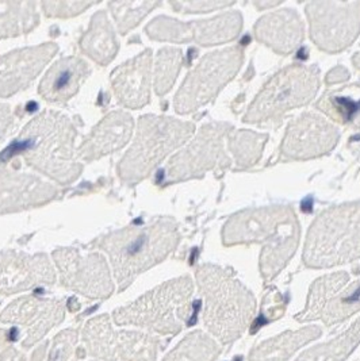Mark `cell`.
Masks as SVG:
<instances>
[{"label":"cell","instance_id":"f35d334b","mask_svg":"<svg viewBox=\"0 0 360 361\" xmlns=\"http://www.w3.org/2000/svg\"><path fill=\"white\" fill-rule=\"evenodd\" d=\"M232 3H222V1H174L171 6L176 8L180 13H206L213 11L215 8L228 7Z\"/></svg>","mask_w":360,"mask_h":361},{"label":"cell","instance_id":"44dd1931","mask_svg":"<svg viewBox=\"0 0 360 361\" xmlns=\"http://www.w3.org/2000/svg\"><path fill=\"white\" fill-rule=\"evenodd\" d=\"M91 75V66L80 57L57 60L40 82L38 92L49 103H66L73 98Z\"/></svg>","mask_w":360,"mask_h":361},{"label":"cell","instance_id":"d590c367","mask_svg":"<svg viewBox=\"0 0 360 361\" xmlns=\"http://www.w3.org/2000/svg\"><path fill=\"white\" fill-rule=\"evenodd\" d=\"M98 1H42L40 6L49 18H72L84 13Z\"/></svg>","mask_w":360,"mask_h":361},{"label":"cell","instance_id":"7402d4cb","mask_svg":"<svg viewBox=\"0 0 360 361\" xmlns=\"http://www.w3.org/2000/svg\"><path fill=\"white\" fill-rule=\"evenodd\" d=\"M259 41L280 54L296 49L304 39V23L293 10H279L259 19L255 27Z\"/></svg>","mask_w":360,"mask_h":361},{"label":"cell","instance_id":"277c9868","mask_svg":"<svg viewBox=\"0 0 360 361\" xmlns=\"http://www.w3.org/2000/svg\"><path fill=\"white\" fill-rule=\"evenodd\" d=\"M197 281L205 299L206 328L224 345L239 340L256 310L252 293L229 271L213 264H203L198 268Z\"/></svg>","mask_w":360,"mask_h":361},{"label":"cell","instance_id":"484cf974","mask_svg":"<svg viewBox=\"0 0 360 361\" xmlns=\"http://www.w3.org/2000/svg\"><path fill=\"white\" fill-rule=\"evenodd\" d=\"M38 3L0 1V38L30 33L40 23Z\"/></svg>","mask_w":360,"mask_h":361},{"label":"cell","instance_id":"30bf717a","mask_svg":"<svg viewBox=\"0 0 360 361\" xmlns=\"http://www.w3.org/2000/svg\"><path fill=\"white\" fill-rule=\"evenodd\" d=\"M240 47L217 50L205 56L186 78L175 97V110L188 114L209 103L234 78L243 63Z\"/></svg>","mask_w":360,"mask_h":361},{"label":"cell","instance_id":"74e56055","mask_svg":"<svg viewBox=\"0 0 360 361\" xmlns=\"http://www.w3.org/2000/svg\"><path fill=\"white\" fill-rule=\"evenodd\" d=\"M0 361H26L25 355L14 346L11 331L0 329Z\"/></svg>","mask_w":360,"mask_h":361},{"label":"cell","instance_id":"8fae6325","mask_svg":"<svg viewBox=\"0 0 360 361\" xmlns=\"http://www.w3.org/2000/svg\"><path fill=\"white\" fill-rule=\"evenodd\" d=\"M229 126L227 123L205 125L194 141L175 154L164 168L160 183L172 184L205 175L214 168H225L230 159L224 149V140Z\"/></svg>","mask_w":360,"mask_h":361},{"label":"cell","instance_id":"7bdbcfd3","mask_svg":"<svg viewBox=\"0 0 360 361\" xmlns=\"http://www.w3.org/2000/svg\"><path fill=\"white\" fill-rule=\"evenodd\" d=\"M92 361H97V360H92Z\"/></svg>","mask_w":360,"mask_h":361},{"label":"cell","instance_id":"83f0119b","mask_svg":"<svg viewBox=\"0 0 360 361\" xmlns=\"http://www.w3.org/2000/svg\"><path fill=\"white\" fill-rule=\"evenodd\" d=\"M348 283H349V275L347 272H335L316 280L311 284L305 310L296 314L295 319L299 322L320 319L321 312L325 307L328 300Z\"/></svg>","mask_w":360,"mask_h":361},{"label":"cell","instance_id":"e0dca14e","mask_svg":"<svg viewBox=\"0 0 360 361\" xmlns=\"http://www.w3.org/2000/svg\"><path fill=\"white\" fill-rule=\"evenodd\" d=\"M339 130L320 115L308 113L293 121L284 135L282 152L289 159L323 156L336 147Z\"/></svg>","mask_w":360,"mask_h":361},{"label":"cell","instance_id":"ac0fdd59","mask_svg":"<svg viewBox=\"0 0 360 361\" xmlns=\"http://www.w3.org/2000/svg\"><path fill=\"white\" fill-rule=\"evenodd\" d=\"M60 190L41 178L0 166V215L45 206Z\"/></svg>","mask_w":360,"mask_h":361},{"label":"cell","instance_id":"ffe728a7","mask_svg":"<svg viewBox=\"0 0 360 361\" xmlns=\"http://www.w3.org/2000/svg\"><path fill=\"white\" fill-rule=\"evenodd\" d=\"M133 130L134 121L129 113L112 111L84 138L78 149L79 160L92 163L124 148L129 142Z\"/></svg>","mask_w":360,"mask_h":361},{"label":"cell","instance_id":"1f68e13d","mask_svg":"<svg viewBox=\"0 0 360 361\" xmlns=\"http://www.w3.org/2000/svg\"><path fill=\"white\" fill-rule=\"evenodd\" d=\"M183 64V53L176 48L159 50L155 63V90L163 97L174 87Z\"/></svg>","mask_w":360,"mask_h":361},{"label":"cell","instance_id":"d4e9b609","mask_svg":"<svg viewBox=\"0 0 360 361\" xmlns=\"http://www.w3.org/2000/svg\"><path fill=\"white\" fill-rule=\"evenodd\" d=\"M243 27V17L237 11L222 14L220 17L197 20L190 23L191 41L209 47L225 44L234 39Z\"/></svg>","mask_w":360,"mask_h":361},{"label":"cell","instance_id":"836d02e7","mask_svg":"<svg viewBox=\"0 0 360 361\" xmlns=\"http://www.w3.org/2000/svg\"><path fill=\"white\" fill-rule=\"evenodd\" d=\"M265 140V134L252 132L232 133L229 137V148L236 157V163L240 166L255 164L260 157Z\"/></svg>","mask_w":360,"mask_h":361},{"label":"cell","instance_id":"603a6c76","mask_svg":"<svg viewBox=\"0 0 360 361\" xmlns=\"http://www.w3.org/2000/svg\"><path fill=\"white\" fill-rule=\"evenodd\" d=\"M80 49L99 66L110 64L118 54L119 42L104 10H99L91 18L88 29L80 39Z\"/></svg>","mask_w":360,"mask_h":361},{"label":"cell","instance_id":"b9f144b4","mask_svg":"<svg viewBox=\"0 0 360 361\" xmlns=\"http://www.w3.org/2000/svg\"><path fill=\"white\" fill-rule=\"evenodd\" d=\"M354 63L356 64V66H360V51L356 53V56L354 57Z\"/></svg>","mask_w":360,"mask_h":361},{"label":"cell","instance_id":"f1b7e54d","mask_svg":"<svg viewBox=\"0 0 360 361\" xmlns=\"http://www.w3.org/2000/svg\"><path fill=\"white\" fill-rule=\"evenodd\" d=\"M221 353L220 345L202 330L187 334L163 361H215Z\"/></svg>","mask_w":360,"mask_h":361},{"label":"cell","instance_id":"52a82bcc","mask_svg":"<svg viewBox=\"0 0 360 361\" xmlns=\"http://www.w3.org/2000/svg\"><path fill=\"white\" fill-rule=\"evenodd\" d=\"M360 259V203L336 206L311 225L304 250L311 268H330Z\"/></svg>","mask_w":360,"mask_h":361},{"label":"cell","instance_id":"7a4b0ae2","mask_svg":"<svg viewBox=\"0 0 360 361\" xmlns=\"http://www.w3.org/2000/svg\"><path fill=\"white\" fill-rule=\"evenodd\" d=\"M178 225L160 218L149 225H129L95 238L90 245L107 253L118 291H125L136 278L162 263L178 247Z\"/></svg>","mask_w":360,"mask_h":361},{"label":"cell","instance_id":"9a60e30c","mask_svg":"<svg viewBox=\"0 0 360 361\" xmlns=\"http://www.w3.org/2000/svg\"><path fill=\"white\" fill-rule=\"evenodd\" d=\"M56 283V271L45 253L0 250V294L14 295Z\"/></svg>","mask_w":360,"mask_h":361},{"label":"cell","instance_id":"9c48e42d","mask_svg":"<svg viewBox=\"0 0 360 361\" xmlns=\"http://www.w3.org/2000/svg\"><path fill=\"white\" fill-rule=\"evenodd\" d=\"M84 350L104 361H156L162 341L138 330H115L110 317L90 319L82 331Z\"/></svg>","mask_w":360,"mask_h":361},{"label":"cell","instance_id":"2e32d148","mask_svg":"<svg viewBox=\"0 0 360 361\" xmlns=\"http://www.w3.org/2000/svg\"><path fill=\"white\" fill-rule=\"evenodd\" d=\"M59 51L54 42L22 48L0 57V98L26 90Z\"/></svg>","mask_w":360,"mask_h":361},{"label":"cell","instance_id":"6da1fadb","mask_svg":"<svg viewBox=\"0 0 360 361\" xmlns=\"http://www.w3.org/2000/svg\"><path fill=\"white\" fill-rule=\"evenodd\" d=\"M78 128L68 115L45 111L32 119L0 161L20 156L26 164L59 184H71L83 171L75 148Z\"/></svg>","mask_w":360,"mask_h":361},{"label":"cell","instance_id":"ab89813d","mask_svg":"<svg viewBox=\"0 0 360 361\" xmlns=\"http://www.w3.org/2000/svg\"><path fill=\"white\" fill-rule=\"evenodd\" d=\"M14 123V114L10 104L0 103V141L10 132Z\"/></svg>","mask_w":360,"mask_h":361},{"label":"cell","instance_id":"cb8c5ba5","mask_svg":"<svg viewBox=\"0 0 360 361\" xmlns=\"http://www.w3.org/2000/svg\"><path fill=\"white\" fill-rule=\"evenodd\" d=\"M318 326H308L299 330H289L277 337L255 346L249 355L251 361H287L304 345L321 336Z\"/></svg>","mask_w":360,"mask_h":361},{"label":"cell","instance_id":"60d3db41","mask_svg":"<svg viewBox=\"0 0 360 361\" xmlns=\"http://www.w3.org/2000/svg\"><path fill=\"white\" fill-rule=\"evenodd\" d=\"M47 346H48L47 343H44L41 346H38V348H37V350L34 352L33 360L32 361H42L44 356H45V353H47Z\"/></svg>","mask_w":360,"mask_h":361},{"label":"cell","instance_id":"4dcf8cb0","mask_svg":"<svg viewBox=\"0 0 360 361\" xmlns=\"http://www.w3.org/2000/svg\"><path fill=\"white\" fill-rule=\"evenodd\" d=\"M358 312H360V280H355L344 286L328 300L320 319L328 326H332Z\"/></svg>","mask_w":360,"mask_h":361},{"label":"cell","instance_id":"5bb4252c","mask_svg":"<svg viewBox=\"0 0 360 361\" xmlns=\"http://www.w3.org/2000/svg\"><path fill=\"white\" fill-rule=\"evenodd\" d=\"M66 309L64 299L20 296L0 312V322L23 328L20 345L30 348L64 321Z\"/></svg>","mask_w":360,"mask_h":361},{"label":"cell","instance_id":"8d00e7d4","mask_svg":"<svg viewBox=\"0 0 360 361\" xmlns=\"http://www.w3.org/2000/svg\"><path fill=\"white\" fill-rule=\"evenodd\" d=\"M79 340V330L78 329H66L59 333L50 348L48 361H68L73 355L75 345Z\"/></svg>","mask_w":360,"mask_h":361},{"label":"cell","instance_id":"4316f807","mask_svg":"<svg viewBox=\"0 0 360 361\" xmlns=\"http://www.w3.org/2000/svg\"><path fill=\"white\" fill-rule=\"evenodd\" d=\"M360 344V318L336 338L316 345L295 361H345Z\"/></svg>","mask_w":360,"mask_h":361},{"label":"cell","instance_id":"8992f818","mask_svg":"<svg viewBox=\"0 0 360 361\" xmlns=\"http://www.w3.org/2000/svg\"><path fill=\"white\" fill-rule=\"evenodd\" d=\"M194 130L191 122L159 115L141 116L133 144L116 168L119 179L129 185L147 179L169 153L186 144Z\"/></svg>","mask_w":360,"mask_h":361},{"label":"cell","instance_id":"7c38bea8","mask_svg":"<svg viewBox=\"0 0 360 361\" xmlns=\"http://www.w3.org/2000/svg\"><path fill=\"white\" fill-rule=\"evenodd\" d=\"M61 284L90 299H106L114 293V281L107 260L98 252L59 247L52 255Z\"/></svg>","mask_w":360,"mask_h":361},{"label":"cell","instance_id":"f546056e","mask_svg":"<svg viewBox=\"0 0 360 361\" xmlns=\"http://www.w3.org/2000/svg\"><path fill=\"white\" fill-rule=\"evenodd\" d=\"M318 107L336 121L351 123L360 132V90L356 87L344 88L339 92L325 95Z\"/></svg>","mask_w":360,"mask_h":361},{"label":"cell","instance_id":"ba28073f","mask_svg":"<svg viewBox=\"0 0 360 361\" xmlns=\"http://www.w3.org/2000/svg\"><path fill=\"white\" fill-rule=\"evenodd\" d=\"M320 87L314 66H292L274 76L249 106L246 122L258 123L280 118L314 99Z\"/></svg>","mask_w":360,"mask_h":361},{"label":"cell","instance_id":"d6986e66","mask_svg":"<svg viewBox=\"0 0 360 361\" xmlns=\"http://www.w3.org/2000/svg\"><path fill=\"white\" fill-rule=\"evenodd\" d=\"M152 50H144L126 63L115 68L110 82L121 106L138 110L150 100Z\"/></svg>","mask_w":360,"mask_h":361},{"label":"cell","instance_id":"4fadbf2b","mask_svg":"<svg viewBox=\"0 0 360 361\" xmlns=\"http://www.w3.org/2000/svg\"><path fill=\"white\" fill-rule=\"evenodd\" d=\"M306 10L311 39L325 51L345 49L360 33V3L314 1Z\"/></svg>","mask_w":360,"mask_h":361},{"label":"cell","instance_id":"5b68a950","mask_svg":"<svg viewBox=\"0 0 360 361\" xmlns=\"http://www.w3.org/2000/svg\"><path fill=\"white\" fill-rule=\"evenodd\" d=\"M194 283L190 276L168 280L113 312L116 325L147 329L162 336H175L193 312Z\"/></svg>","mask_w":360,"mask_h":361},{"label":"cell","instance_id":"d6a6232c","mask_svg":"<svg viewBox=\"0 0 360 361\" xmlns=\"http://www.w3.org/2000/svg\"><path fill=\"white\" fill-rule=\"evenodd\" d=\"M159 1H110L107 4L114 18L118 32L129 33L148 14L159 7Z\"/></svg>","mask_w":360,"mask_h":361},{"label":"cell","instance_id":"3957f363","mask_svg":"<svg viewBox=\"0 0 360 361\" xmlns=\"http://www.w3.org/2000/svg\"><path fill=\"white\" fill-rule=\"evenodd\" d=\"M222 237L225 245L267 243L260 256V272L264 279L271 280L293 257L299 241V224L290 207L246 210L228 221Z\"/></svg>","mask_w":360,"mask_h":361},{"label":"cell","instance_id":"e575fe53","mask_svg":"<svg viewBox=\"0 0 360 361\" xmlns=\"http://www.w3.org/2000/svg\"><path fill=\"white\" fill-rule=\"evenodd\" d=\"M145 32L148 37L155 41L176 42V44H184L191 41L190 23H184L172 18H155L145 27Z\"/></svg>","mask_w":360,"mask_h":361}]
</instances>
